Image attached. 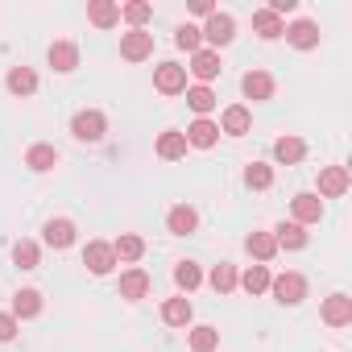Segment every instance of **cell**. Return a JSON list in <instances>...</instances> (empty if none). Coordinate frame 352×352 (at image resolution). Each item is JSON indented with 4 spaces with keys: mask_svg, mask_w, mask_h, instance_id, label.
I'll list each match as a JSON object with an SVG mask.
<instances>
[{
    "mask_svg": "<svg viewBox=\"0 0 352 352\" xmlns=\"http://www.w3.org/2000/svg\"><path fill=\"white\" fill-rule=\"evenodd\" d=\"M302 153H307V145H302L298 137H278V141H274V157H278L282 166H294V162H302Z\"/></svg>",
    "mask_w": 352,
    "mask_h": 352,
    "instance_id": "cell-28",
    "label": "cell"
},
{
    "mask_svg": "<svg viewBox=\"0 0 352 352\" xmlns=\"http://www.w3.org/2000/svg\"><path fill=\"white\" fill-rule=\"evenodd\" d=\"M149 54H153V34L133 30V34H124V38H120V58L141 63V58H149Z\"/></svg>",
    "mask_w": 352,
    "mask_h": 352,
    "instance_id": "cell-5",
    "label": "cell"
},
{
    "mask_svg": "<svg viewBox=\"0 0 352 352\" xmlns=\"http://www.w3.org/2000/svg\"><path fill=\"white\" fill-rule=\"evenodd\" d=\"M187 344H191V352H216V348H220V331H216L212 323H204V327H195V331H191V340H187Z\"/></svg>",
    "mask_w": 352,
    "mask_h": 352,
    "instance_id": "cell-31",
    "label": "cell"
},
{
    "mask_svg": "<svg viewBox=\"0 0 352 352\" xmlns=\"http://www.w3.org/2000/svg\"><path fill=\"white\" fill-rule=\"evenodd\" d=\"M274 241H278V249H307V232H302V224H278L274 228Z\"/></svg>",
    "mask_w": 352,
    "mask_h": 352,
    "instance_id": "cell-29",
    "label": "cell"
},
{
    "mask_svg": "<svg viewBox=\"0 0 352 352\" xmlns=\"http://www.w3.org/2000/svg\"><path fill=\"white\" fill-rule=\"evenodd\" d=\"M174 46L187 50V54L204 50V34H199V25H179V30H174Z\"/></svg>",
    "mask_w": 352,
    "mask_h": 352,
    "instance_id": "cell-34",
    "label": "cell"
},
{
    "mask_svg": "<svg viewBox=\"0 0 352 352\" xmlns=\"http://www.w3.org/2000/svg\"><path fill=\"white\" fill-rule=\"evenodd\" d=\"M13 261H17L21 270H38V261H42V249H38L34 241H17V245H13Z\"/></svg>",
    "mask_w": 352,
    "mask_h": 352,
    "instance_id": "cell-35",
    "label": "cell"
},
{
    "mask_svg": "<svg viewBox=\"0 0 352 352\" xmlns=\"http://www.w3.org/2000/svg\"><path fill=\"white\" fill-rule=\"evenodd\" d=\"M25 166H30L34 174H46V170H54V166H58V149H54V145H30Z\"/></svg>",
    "mask_w": 352,
    "mask_h": 352,
    "instance_id": "cell-23",
    "label": "cell"
},
{
    "mask_svg": "<svg viewBox=\"0 0 352 352\" xmlns=\"http://www.w3.org/2000/svg\"><path fill=\"white\" fill-rule=\"evenodd\" d=\"M348 191V170L344 166H323L319 170V195L323 199H340Z\"/></svg>",
    "mask_w": 352,
    "mask_h": 352,
    "instance_id": "cell-6",
    "label": "cell"
},
{
    "mask_svg": "<svg viewBox=\"0 0 352 352\" xmlns=\"http://www.w3.org/2000/svg\"><path fill=\"white\" fill-rule=\"evenodd\" d=\"M270 290H274L278 302L298 307V302L307 298V278H302V274H278V278H270Z\"/></svg>",
    "mask_w": 352,
    "mask_h": 352,
    "instance_id": "cell-2",
    "label": "cell"
},
{
    "mask_svg": "<svg viewBox=\"0 0 352 352\" xmlns=\"http://www.w3.org/2000/svg\"><path fill=\"white\" fill-rule=\"evenodd\" d=\"M157 157H166V162L187 157V137H183L179 129H166V133L157 137Z\"/></svg>",
    "mask_w": 352,
    "mask_h": 352,
    "instance_id": "cell-20",
    "label": "cell"
},
{
    "mask_svg": "<svg viewBox=\"0 0 352 352\" xmlns=\"http://www.w3.org/2000/svg\"><path fill=\"white\" fill-rule=\"evenodd\" d=\"M183 137H187V145H195V149H212V145L220 141V124H212L208 116H199Z\"/></svg>",
    "mask_w": 352,
    "mask_h": 352,
    "instance_id": "cell-13",
    "label": "cell"
},
{
    "mask_svg": "<svg viewBox=\"0 0 352 352\" xmlns=\"http://www.w3.org/2000/svg\"><path fill=\"white\" fill-rule=\"evenodd\" d=\"M174 282H179V290H195L199 282H204V270L195 265V261H179V265H174Z\"/></svg>",
    "mask_w": 352,
    "mask_h": 352,
    "instance_id": "cell-32",
    "label": "cell"
},
{
    "mask_svg": "<svg viewBox=\"0 0 352 352\" xmlns=\"http://www.w3.org/2000/svg\"><path fill=\"white\" fill-rule=\"evenodd\" d=\"M83 265H87L91 274H112V265H116V253H112V245H104V241H91V245L83 249Z\"/></svg>",
    "mask_w": 352,
    "mask_h": 352,
    "instance_id": "cell-8",
    "label": "cell"
},
{
    "mask_svg": "<svg viewBox=\"0 0 352 352\" xmlns=\"http://www.w3.org/2000/svg\"><path fill=\"white\" fill-rule=\"evenodd\" d=\"M9 315H13V319H34V315H42V294H38V290H17Z\"/></svg>",
    "mask_w": 352,
    "mask_h": 352,
    "instance_id": "cell-24",
    "label": "cell"
},
{
    "mask_svg": "<svg viewBox=\"0 0 352 352\" xmlns=\"http://www.w3.org/2000/svg\"><path fill=\"white\" fill-rule=\"evenodd\" d=\"M9 340H17V319L0 315V344H9Z\"/></svg>",
    "mask_w": 352,
    "mask_h": 352,
    "instance_id": "cell-39",
    "label": "cell"
},
{
    "mask_svg": "<svg viewBox=\"0 0 352 352\" xmlns=\"http://www.w3.org/2000/svg\"><path fill=\"white\" fill-rule=\"evenodd\" d=\"M323 323L327 327H348L352 323V298L348 294H331L323 302Z\"/></svg>",
    "mask_w": 352,
    "mask_h": 352,
    "instance_id": "cell-11",
    "label": "cell"
},
{
    "mask_svg": "<svg viewBox=\"0 0 352 352\" xmlns=\"http://www.w3.org/2000/svg\"><path fill=\"white\" fill-rule=\"evenodd\" d=\"M5 83H9V91H13V96H34V91H38V75H34L30 67H13Z\"/></svg>",
    "mask_w": 352,
    "mask_h": 352,
    "instance_id": "cell-27",
    "label": "cell"
},
{
    "mask_svg": "<svg viewBox=\"0 0 352 352\" xmlns=\"http://www.w3.org/2000/svg\"><path fill=\"white\" fill-rule=\"evenodd\" d=\"M145 294H149V274H145V270H124V274H120V298L137 302V298H145Z\"/></svg>",
    "mask_w": 352,
    "mask_h": 352,
    "instance_id": "cell-19",
    "label": "cell"
},
{
    "mask_svg": "<svg viewBox=\"0 0 352 352\" xmlns=\"http://www.w3.org/2000/svg\"><path fill=\"white\" fill-rule=\"evenodd\" d=\"M245 249H249L257 261H274V257H278V241H274V232H249Z\"/></svg>",
    "mask_w": 352,
    "mask_h": 352,
    "instance_id": "cell-25",
    "label": "cell"
},
{
    "mask_svg": "<svg viewBox=\"0 0 352 352\" xmlns=\"http://www.w3.org/2000/svg\"><path fill=\"white\" fill-rule=\"evenodd\" d=\"M249 124H253V116H249V108H241V104L224 108V116H220V133H228V137H245Z\"/></svg>",
    "mask_w": 352,
    "mask_h": 352,
    "instance_id": "cell-17",
    "label": "cell"
},
{
    "mask_svg": "<svg viewBox=\"0 0 352 352\" xmlns=\"http://www.w3.org/2000/svg\"><path fill=\"white\" fill-rule=\"evenodd\" d=\"M274 183V170L265 166V162H253L249 170H245V187H253V191H265Z\"/></svg>",
    "mask_w": 352,
    "mask_h": 352,
    "instance_id": "cell-36",
    "label": "cell"
},
{
    "mask_svg": "<svg viewBox=\"0 0 352 352\" xmlns=\"http://www.w3.org/2000/svg\"><path fill=\"white\" fill-rule=\"evenodd\" d=\"M199 34H204V42H212V50L220 54V46H228V42L236 38V21H232L228 13H212L208 25H204Z\"/></svg>",
    "mask_w": 352,
    "mask_h": 352,
    "instance_id": "cell-4",
    "label": "cell"
},
{
    "mask_svg": "<svg viewBox=\"0 0 352 352\" xmlns=\"http://www.w3.org/2000/svg\"><path fill=\"white\" fill-rule=\"evenodd\" d=\"M195 79H204V83H212L216 75H220V54L216 50H195L191 54V67H187Z\"/></svg>",
    "mask_w": 352,
    "mask_h": 352,
    "instance_id": "cell-16",
    "label": "cell"
},
{
    "mask_svg": "<svg viewBox=\"0 0 352 352\" xmlns=\"http://www.w3.org/2000/svg\"><path fill=\"white\" fill-rule=\"evenodd\" d=\"M294 224H319V216H323V199L319 195H311V191H302V195H294Z\"/></svg>",
    "mask_w": 352,
    "mask_h": 352,
    "instance_id": "cell-10",
    "label": "cell"
},
{
    "mask_svg": "<svg viewBox=\"0 0 352 352\" xmlns=\"http://www.w3.org/2000/svg\"><path fill=\"white\" fill-rule=\"evenodd\" d=\"M191 298H166L162 302V323H170V327H187L191 323Z\"/></svg>",
    "mask_w": 352,
    "mask_h": 352,
    "instance_id": "cell-21",
    "label": "cell"
},
{
    "mask_svg": "<svg viewBox=\"0 0 352 352\" xmlns=\"http://www.w3.org/2000/svg\"><path fill=\"white\" fill-rule=\"evenodd\" d=\"M153 87H157L162 96L187 91V67H179V63H157V67H153Z\"/></svg>",
    "mask_w": 352,
    "mask_h": 352,
    "instance_id": "cell-3",
    "label": "cell"
},
{
    "mask_svg": "<svg viewBox=\"0 0 352 352\" xmlns=\"http://www.w3.org/2000/svg\"><path fill=\"white\" fill-rule=\"evenodd\" d=\"M236 286H245V294H265L270 290V270L265 265H249L245 274H236Z\"/></svg>",
    "mask_w": 352,
    "mask_h": 352,
    "instance_id": "cell-26",
    "label": "cell"
},
{
    "mask_svg": "<svg viewBox=\"0 0 352 352\" xmlns=\"http://www.w3.org/2000/svg\"><path fill=\"white\" fill-rule=\"evenodd\" d=\"M282 38H286L294 50H315V46H319V25H315V21H294V25L282 30Z\"/></svg>",
    "mask_w": 352,
    "mask_h": 352,
    "instance_id": "cell-7",
    "label": "cell"
},
{
    "mask_svg": "<svg viewBox=\"0 0 352 352\" xmlns=\"http://www.w3.org/2000/svg\"><path fill=\"white\" fill-rule=\"evenodd\" d=\"M87 21L96 30H112V25H120V5H112V0H91V5H87Z\"/></svg>",
    "mask_w": 352,
    "mask_h": 352,
    "instance_id": "cell-14",
    "label": "cell"
},
{
    "mask_svg": "<svg viewBox=\"0 0 352 352\" xmlns=\"http://www.w3.org/2000/svg\"><path fill=\"white\" fill-rule=\"evenodd\" d=\"M71 133H75V141H87V145H96V141H104V133H108V120H104V112H96V108H83V112H75V120H71Z\"/></svg>",
    "mask_w": 352,
    "mask_h": 352,
    "instance_id": "cell-1",
    "label": "cell"
},
{
    "mask_svg": "<svg viewBox=\"0 0 352 352\" xmlns=\"http://www.w3.org/2000/svg\"><path fill=\"white\" fill-rule=\"evenodd\" d=\"M187 104H191V108H195L199 116H208V112L216 108V91L199 83V87H191V91H187Z\"/></svg>",
    "mask_w": 352,
    "mask_h": 352,
    "instance_id": "cell-37",
    "label": "cell"
},
{
    "mask_svg": "<svg viewBox=\"0 0 352 352\" xmlns=\"http://www.w3.org/2000/svg\"><path fill=\"white\" fill-rule=\"evenodd\" d=\"M208 282H212V290H216V294H232V290H236V265L220 261V265L212 270V278H208Z\"/></svg>",
    "mask_w": 352,
    "mask_h": 352,
    "instance_id": "cell-30",
    "label": "cell"
},
{
    "mask_svg": "<svg viewBox=\"0 0 352 352\" xmlns=\"http://www.w3.org/2000/svg\"><path fill=\"white\" fill-rule=\"evenodd\" d=\"M112 253H116L120 261H141V253H145V241H141V236H133V232H124V236L112 245Z\"/></svg>",
    "mask_w": 352,
    "mask_h": 352,
    "instance_id": "cell-33",
    "label": "cell"
},
{
    "mask_svg": "<svg viewBox=\"0 0 352 352\" xmlns=\"http://www.w3.org/2000/svg\"><path fill=\"white\" fill-rule=\"evenodd\" d=\"M166 228H170L174 236H191V232L199 228V216H195V208H187V204L170 208V216H166Z\"/></svg>",
    "mask_w": 352,
    "mask_h": 352,
    "instance_id": "cell-12",
    "label": "cell"
},
{
    "mask_svg": "<svg viewBox=\"0 0 352 352\" xmlns=\"http://www.w3.org/2000/svg\"><path fill=\"white\" fill-rule=\"evenodd\" d=\"M191 9H195L199 17H212V13H216V9H212V0H195V5H191Z\"/></svg>",
    "mask_w": 352,
    "mask_h": 352,
    "instance_id": "cell-40",
    "label": "cell"
},
{
    "mask_svg": "<svg viewBox=\"0 0 352 352\" xmlns=\"http://www.w3.org/2000/svg\"><path fill=\"white\" fill-rule=\"evenodd\" d=\"M46 58H50V67H54L58 75H67V71L79 67V46H75V42H54Z\"/></svg>",
    "mask_w": 352,
    "mask_h": 352,
    "instance_id": "cell-15",
    "label": "cell"
},
{
    "mask_svg": "<svg viewBox=\"0 0 352 352\" xmlns=\"http://www.w3.org/2000/svg\"><path fill=\"white\" fill-rule=\"evenodd\" d=\"M42 236H46L50 249H71V245H75V224H71V220H46Z\"/></svg>",
    "mask_w": 352,
    "mask_h": 352,
    "instance_id": "cell-18",
    "label": "cell"
},
{
    "mask_svg": "<svg viewBox=\"0 0 352 352\" xmlns=\"http://www.w3.org/2000/svg\"><path fill=\"white\" fill-rule=\"evenodd\" d=\"M120 17H124L133 30H141V25L153 17V9H149V5H141V0H133V5H124V9H120Z\"/></svg>",
    "mask_w": 352,
    "mask_h": 352,
    "instance_id": "cell-38",
    "label": "cell"
},
{
    "mask_svg": "<svg viewBox=\"0 0 352 352\" xmlns=\"http://www.w3.org/2000/svg\"><path fill=\"white\" fill-rule=\"evenodd\" d=\"M253 30H257V38H265V42H274V38H282V30H286V21H282L278 13H270V9H257V13H253Z\"/></svg>",
    "mask_w": 352,
    "mask_h": 352,
    "instance_id": "cell-22",
    "label": "cell"
},
{
    "mask_svg": "<svg viewBox=\"0 0 352 352\" xmlns=\"http://www.w3.org/2000/svg\"><path fill=\"white\" fill-rule=\"evenodd\" d=\"M241 91H245L253 104H265V100H274V79H270L265 71H249V75L241 79Z\"/></svg>",
    "mask_w": 352,
    "mask_h": 352,
    "instance_id": "cell-9",
    "label": "cell"
}]
</instances>
